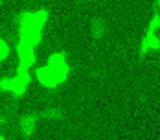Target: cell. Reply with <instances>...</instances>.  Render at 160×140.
<instances>
[{
    "label": "cell",
    "mask_w": 160,
    "mask_h": 140,
    "mask_svg": "<svg viewBox=\"0 0 160 140\" xmlns=\"http://www.w3.org/2000/svg\"><path fill=\"white\" fill-rule=\"evenodd\" d=\"M68 74H70V65L63 52L52 54L46 59V63L37 66L35 70V78L39 81V85L44 89H57L66 81Z\"/></svg>",
    "instance_id": "cell-1"
},
{
    "label": "cell",
    "mask_w": 160,
    "mask_h": 140,
    "mask_svg": "<svg viewBox=\"0 0 160 140\" xmlns=\"http://www.w3.org/2000/svg\"><path fill=\"white\" fill-rule=\"evenodd\" d=\"M48 11L44 9H35V11H22L17 17V35L20 43L37 46L41 43L42 30L48 22Z\"/></svg>",
    "instance_id": "cell-2"
},
{
    "label": "cell",
    "mask_w": 160,
    "mask_h": 140,
    "mask_svg": "<svg viewBox=\"0 0 160 140\" xmlns=\"http://www.w3.org/2000/svg\"><path fill=\"white\" fill-rule=\"evenodd\" d=\"M32 81V74H30V66L18 65L15 76L13 78H2L0 79V91L2 92H11L15 98L24 96V92L28 91Z\"/></svg>",
    "instance_id": "cell-3"
},
{
    "label": "cell",
    "mask_w": 160,
    "mask_h": 140,
    "mask_svg": "<svg viewBox=\"0 0 160 140\" xmlns=\"http://www.w3.org/2000/svg\"><path fill=\"white\" fill-rule=\"evenodd\" d=\"M32 44H26V43H17V57H18V65H24V66H35L37 57H35V52H33Z\"/></svg>",
    "instance_id": "cell-4"
},
{
    "label": "cell",
    "mask_w": 160,
    "mask_h": 140,
    "mask_svg": "<svg viewBox=\"0 0 160 140\" xmlns=\"http://www.w3.org/2000/svg\"><path fill=\"white\" fill-rule=\"evenodd\" d=\"M18 131L24 137H32L37 133V116L35 114H24L18 120Z\"/></svg>",
    "instance_id": "cell-5"
},
{
    "label": "cell",
    "mask_w": 160,
    "mask_h": 140,
    "mask_svg": "<svg viewBox=\"0 0 160 140\" xmlns=\"http://www.w3.org/2000/svg\"><path fill=\"white\" fill-rule=\"evenodd\" d=\"M158 50H160L158 33H145V37L142 39L140 52H142V54H149V52H158Z\"/></svg>",
    "instance_id": "cell-6"
},
{
    "label": "cell",
    "mask_w": 160,
    "mask_h": 140,
    "mask_svg": "<svg viewBox=\"0 0 160 140\" xmlns=\"http://www.w3.org/2000/svg\"><path fill=\"white\" fill-rule=\"evenodd\" d=\"M158 31H160V15L158 13H155V15L151 17L149 24H147L145 33H158Z\"/></svg>",
    "instance_id": "cell-7"
},
{
    "label": "cell",
    "mask_w": 160,
    "mask_h": 140,
    "mask_svg": "<svg viewBox=\"0 0 160 140\" xmlns=\"http://www.w3.org/2000/svg\"><path fill=\"white\" fill-rule=\"evenodd\" d=\"M9 44L4 41V39H0V61H4V59H8L9 57Z\"/></svg>",
    "instance_id": "cell-8"
},
{
    "label": "cell",
    "mask_w": 160,
    "mask_h": 140,
    "mask_svg": "<svg viewBox=\"0 0 160 140\" xmlns=\"http://www.w3.org/2000/svg\"><path fill=\"white\" fill-rule=\"evenodd\" d=\"M103 31H105V28H103V26H101V22H99V20H94V24H92V33H94V35H96V37H101V35H103Z\"/></svg>",
    "instance_id": "cell-9"
},
{
    "label": "cell",
    "mask_w": 160,
    "mask_h": 140,
    "mask_svg": "<svg viewBox=\"0 0 160 140\" xmlns=\"http://www.w3.org/2000/svg\"><path fill=\"white\" fill-rule=\"evenodd\" d=\"M0 140H6V138H4V137H0Z\"/></svg>",
    "instance_id": "cell-10"
},
{
    "label": "cell",
    "mask_w": 160,
    "mask_h": 140,
    "mask_svg": "<svg viewBox=\"0 0 160 140\" xmlns=\"http://www.w3.org/2000/svg\"><path fill=\"white\" fill-rule=\"evenodd\" d=\"M157 4H158V8H160V0H158V2H157Z\"/></svg>",
    "instance_id": "cell-11"
},
{
    "label": "cell",
    "mask_w": 160,
    "mask_h": 140,
    "mask_svg": "<svg viewBox=\"0 0 160 140\" xmlns=\"http://www.w3.org/2000/svg\"><path fill=\"white\" fill-rule=\"evenodd\" d=\"M0 4H2V0H0Z\"/></svg>",
    "instance_id": "cell-12"
}]
</instances>
